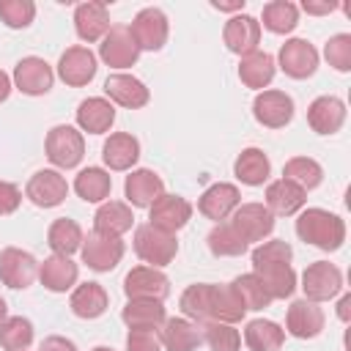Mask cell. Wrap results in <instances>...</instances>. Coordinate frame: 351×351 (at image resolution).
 Wrapping results in <instances>:
<instances>
[{"label":"cell","mask_w":351,"mask_h":351,"mask_svg":"<svg viewBox=\"0 0 351 351\" xmlns=\"http://www.w3.org/2000/svg\"><path fill=\"white\" fill-rule=\"evenodd\" d=\"M299 25V5L291 0H271L263 5V27L269 33L285 36Z\"/></svg>","instance_id":"cell-41"},{"label":"cell","mask_w":351,"mask_h":351,"mask_svg":"<svg viewBox=\"0 0 351 351\" xmlns=\"http://www.w3.org/2000/svg\"><path fill=\"white\" fill-rule=\"evenodd\" d=\"M296 236L324 252H335L346 241V222L326 208H302L296 217Z\"/></svg>","instance_id":"cell-1"},{"label":"cell","mask_w":351,"mask_h":351,"mask_svg":"<svg viewBox=\"0 0 351 351\" xmlns=\"http://www.w3.org/2000/svg\"><path fill=\"white\" fill-rule=\"evenodd\" d=\"M252 274L263 282L271 299H288L296 291V271L291 263H263V266H255Z\"/></svg>","instance_id":"cell-32"},{"label":"cell","mask_w":351,"mask_h":351,"mask_svg":"<svg viewBox=\"0 0 351 351\" xmlns=\"http://www.w3.org/2000/svg\"><path fill=\"white\" fill-rule=\"evenodd\" d=\"M123 293L126 299H156L165 302L170 293V280L154 266H134L123 277Z\"/></svg>","instance_id":"cell-13"},{"label":"cell","mask_w":351,"mask_h":351,"mask_svg":"<svg viewBox=\"0 0 351 351\" xmlns=\"http://www.w3.org/2000/svg\"><path fill=\"white\" fill-rule=\"evenodd\" d=\"M241 203V195H239V186L236 184H228V181H217L211 184L200 200H197V211L206 217V219H214V222H225Z\"/></svg>","instance_id":"cell-18"},{"label":"cell","mask_w":351,"mask_h":351,"mask_svg":"<svg viewBox=\"0 0 351 351\" xmlns=\"http://www.w3.org/2000/svg\"><path fill=\"white\" fill-rule=\"evenodd\" d=\"M203 343H208L211 351H239L241 335L239 329H233V324L211 321V324H203Z\"/></svg>","instance_id":"cell-45"},{"label":"cell","mask_w":351,"mask_h":351,"mask_svg":"<svg viewBox=\"0 0 351 351\" xmlns=\"http://www.w3.org/2000/svg\"><path fill=\"white\" fill-rule=\"evenodd\" d=\"M52 82H55V71L38 55H27V58H22L14 66V88L19 93H25V96H44V93H49Z\"/></svg>","instance_id":"cell-9"},{"label":"cell","mask_w":351,"mask_h":351,"mask_svg":"<svg viewBox=\"0 0 351 351\" xmlns=\"http://www.w3.org/2000/svg\"><path fill=\"white\" fill-rule=\"evenodd\" d=\"M302 291L310 302H329L343 291V274L329 261H315L302 271Z\"/></svg>","instance_id":"cell-5"},{"label":"cell","mask_w":351,"mask_h":351,"mask_svg":"<svg viewBox=\"0 0 351 351\" xmlns=\"http://www.w3.org/2000/svg\"><path fill=\"white\" fill-rule=\"evenodd\" d=\"M99 58L110 66V69H129L137 63L140 58V47L129 30V25H112L101 44H99Z\"/></svg>","instance_id":"cell-7"},{"label":"cell","mask_w":351,"mask_h":351,"mask_svg":"<svg viewBox=\"0 0 351 351\" xmlns=\"http://www.w3.org/2000/svg\"><path fill=\"white\" fill-rule=\"evenodd\" d=\"M244 343L250 351H280L285 343V329L269 318H252L244 326Z\"/></svg>","instance_id":"cell-36"},{"label":"cell","mask_w":351,"mask_h":351,"mask_svg":"<svg viewBox=\"0 0 351 351\" xmlns=\"http://www.w3.org/2000/svg\"><path fill=\"white\" fill-rule=\"evenodd\" d=\"M44 151H47V159L60 167V170H71L82 162L85 156V140H82V132L69 126V123H58L47 132V140H44Z\"/></svg>","instance_id":"cell-3"},{"label":"cell","mask_w":351,"mask_h":351,"mask_svg":"<svg viewBox=\"0 0 351 351\" xmlns=\"http://www.w3.org/2000/svg\"><path fill=\"white\" fill-rule=\"evenodd\" d=\"M104 93H107V99L112 104H121L126 110H140L151 99V93H148V88H145L143 80H137L132 74H121V71L118 74H110L104 80Z\"/></svg>","instance_id":"cell-21"},{"label":"cell","mask_w":351,"mask_h":351,"mask_svg":"<svg viewBox=\"0 0 351 351\" xmlns=\"http://www.w3.org/2000/svg\"><path fill=\"white\" fill-rule=\"evenodd\" d=\"M324 58L329 60V66L335 71H351V33H337L326 41L324 47Z\"/></svg>","instance_id":"cell-47"},{"label":"cell","mask_w":351,"mask_h":351,"mask_svg":"<svg viewBox=\"0 0 351 351\" xmlns=\"http://www.w3.org/2000/svg\"><path fill=\"white\" fill-rule=\"evenodd\" d=\"M126 351H162L159 329H129Z\"/></svg>","instance_id":"cell-49"},{"label":"cell","mask_w":351,"mask_h":351,"mask_svg":"<svg viewBox=\"0 0 351 351\" xmlns=\"http://www.w3.org/2000/svg\"><path fill=\"white\" fill-rule=\"evenodd\" d=\"M324 310L318 307V302L310 299H296L291 302L288 313H285V332L296 340H313L324 332Z\"/></svg>","instance_id":"cell-14"},{"label":"cell","mask_w":351,"mask_h":351,"mask_svg":"<svg viewBox=\"0 0 351 351\" xmlns=\"http://www.w3.org/2000/svg\"><path fill=\"white\" fill-rule=\"evenodd\" d=\"M74 30L82 41L93 44V41H101L104 33L110 30V11L104 3L99 0H88V3H80L74 8Z\"/></svg>","instance_id":"cell-23"},{"label":"cell","mask_w":351,"mask_h":351,"mask_svg":"<svg viewBox=\"0 0 351 351\" xmlns=\"http://www.w3.org/2000/svg\"><path fill=\"white\" fill-rule=\"evenodd\" d=\"M19 206H22V192H19V186L11 184V181H0V217L14 214Z\"/></svg>","instance_id":"cell-50"},{"label":"cell","mask_w":351,"mask_h":351,"mask_svg":"<svg viewBox=\"0 0 351 351\" xmlns=\"http://www.w3.org/2000/svg\"><path fill=\"white\" fill-rule=\"evenodd\" d=\"M96 55L88 47H69L58 60V77L71 88L88 85L96 77Z\"/></svg>","instance_id":"cell-17"},{"label":"cell","mask_w":351,"mask_h":351,"mask_svg":"<svg viewBox=\"0 0 351 351\" xmlns=\"http://www.w3.org/2000/svg\"><path fill=\"white\" fill-rule=\"evenodd\" d=\"M159 340L167 351H195L203 343V324H195L189 318H165Z\"/></svg>","instance_id":"cell-26"},{"label":"cell","mask_w":351,"mask_h":351,"mask_svg":"<svg viewBox=\"0 0 351 351\" xmlns=\"http://www.w3.org/2000/svg\"><path fill=\"white\" fill-rule=\"evenodd\" d=\"M211 5L217 11H241L244 8V0H233V3H219V0H211Z\"/></svg>","instance_id":"cell-55"},{"label":"cell","mask_w":351,"mask_h":351,"mask_svg":"<svg viewBox=\"0 0 351 351\" xmlns=\"http://www.w3.org/2000/svg\"><path fill=\"white\" fill-rule=\"evenodd\" d=\"M302 8H304L307 14H313V16H324V14H332V11L337 8V3H332V0H324V3L304 0V3H302Z\"/></svg>","instance_id":"cell-52"},{"label":"cell","mask_w":351,"mask_h":351,"mask_svg":"<svg viewBox=\"0 0 351 351\" xmlns=\"http://www.w3.org/2000/svg\"><path fill=\"white\" fill-rule=\"evenodd\" d=\"M47 244L52 247L55 255H71L82 247V228L69 219V217H60L49 225L47 230Z\"/></svg>","instance_id":"cell-39"},{"label":"cell","mask_w":351,"mask_h":351,"mask_svg":"<svg viewBox=\"0 0 351 351\" xmlns=\"http://www.w3.org/2000/svg\"><path fill=\"white\" fill-rule=\"evenodd\" d=\"M252 115L266 129H282L293 121V99L285 90H261L252 101Z\"/></svg>","instance_id":"cell-12"},{"label":"cell","mask_w":351,"mask_h":351,"mask_svg":"<svg viewBox=\"0 0 351 351\" xmlns=\"http://www.w3.org/2000/svg\"><path fill=\"white\" fill-rule=\"evenodd\" d=\"M82 263L93 271H112L123 252H126V244L118 239V236H104V233H96L90 230L88 236H82Z\"/></svg>","instance_id":"cell-4"},{"label":"cell","mask_w":351,"mask_h":351,"mask_svg":"<svg viewBox=\"0 0 351 351\" xmlns=\"http://www.w3.org/2000/svg\"><path fill=\"white\" fill-rule=\"evenodd\" d=\"M271 162L261 148H244L233 162V176L247 186H263L269 181Z\"/></svg>","instance_id":"cell-33"},{"label":"cell","mask_w":351,"mask_h":351,"mask_svg":"<svg viewBox=\"0 0 351 351\" xmlns=\"http://www.w3.org/2000/svg\"><path fill=\"white\" fill-rule=\"evenodd\" d=\"M41 351H77V346H74L69 337H60V335H49V337H44V343H41Z\"/></svg>","instance_id":"cell-51"},{"label":"cell","mask_w":351,"mask_h":351,"mask_svg":"<svg viewBox=\"0 0 351 351\" xmlns=\"http://www.w3.org/2000/svg\"><path fill=\"white\" fill-rule=\"evenodd\" d=\"M277 60H280V69L291 80H307L318 69V49L307 38H288L280 47Z\"/></svg>","instance_id":"cell-11"},{"label":"cell","mask_w":351,"mask_h":351,"mask_svg":"<svg viewBox=\"0 0 351 351\" xmlns=\"http://www.w3.org/2000/svg\"><path fill=\"white\" fill-rule=\"evenodd\" d=\"M208 299H211V321H222V324H236V321H241L244 315H247V307H244V302L239 299V293L233 291V285L228 282H211V293H208ZM208 321V324H211Z\"/></svg>","instance_id":"cell-34"},{"label":"cell","mask_w":351,"mask_h":351,"mask_svg":"<svg viewBox=\"0 0 351 351\" xmlns=\"http://www.w3.org/2000/svg\"><path fill=\"white\" fill-rule=\"evenodd\" d=\"M74 192L85 203H104L112 192V176L104 167H85L74 178Z\"/></svg>","instance_id":"cell-37"},{"label":"cell","mask_w":351,"mask_h":351,"mask_svg":"<svg viewBox=\"0 0 351 351\" xmlns=\"http://www.w3.org/2000/svg\"><path fill=\"white\" fill-rule=\"evenodd\" d=\"M307 123L315 134H335L346 123V104L337 96H318L307 107Z\"/></svg>","instance_id":"cell-25"},{"label":"cell","mask_w":351,"mask_h":351,"mask_svg":"<svg viewBox=\"0 0 351 351\" xmlns=\"http://www.w3.org/2000/svg\"><path fill=\"white\" fill-rule=\"evenodd\" d=\"M291 258H293V250H291L288 241H282V239L261 241L252 250V269L263 266V263H291Z\"/></svg>","instance_id":"cell-48"},{"label":"cell","mask_w":351,"mask_h":351,"mask_svg":"<svg viewBox=\"0 0 351 351\" xmlns=\"http://www.w3.org/2000/svg\"><path fill=\"white\" fill-rule=\"evenodd\" d=\"M101 159L110 170H132L140 159V140L129 132H115L101 145Z\"/></svg>","instance_id":"cell-28"},{"label":"cell","mask_w":351,"mask_h":351,"mask_svg":"<svg viewBox=\"0 0 351 351\" xmlns=\"http://www.w3.org/2000/svg\"><path fill=\"white\" fill-rule=\"evenodd\" d=\"M222 41L233 55H250L261 44V22L250 14H236L222 27Z\"/></svg>","instance_id":"cell-16"},{"label":"cell","mask_w":351,"mask_h":351,"mask_svg":"<svg viewBox=\"0 0 351 351\" xmlns=\"http://www.w3.org/2000/svg\"><path fill=\"white\" fill-rule=\"evenodd\" d=\"M11 88H14V85H11V77H8V74L0 69V104H3V101L11 96Z\"/></svg>","instance_id":"cell-54"},{"label":"cell","mask_w":351,"mask_h":351,"mask_svg":"<svg viewBox=\"0 0 351 351\" xmlns=\"http://www.w3.org/2000/svg\"><path fill=\"white\" fill-rule=\"evenodd\" d=\"M274 71H277L274 58L269 52H261V49H255L239 60V80L258 93L274 80Z\"/></svg>","instance_id":"cell-31"},{"label":"cell","mask_w":351,"mask_h":351,"mask_svg":"<svg viewBox=\"0 0 351 351\" xmlns=\"http://www.w3.org/2000/svg\"><path fill=\"white\" fill-rule=\"evenodd\" d=\"M115 123V107L104 96H88L77 104V126L88 134H104Z\"/></svg>","instance_id":"cell-24"},{"label":"cell","mask_w":351,"mask_h":351,"mask_svg":"<svg viewBox=\"0 0 351 351\" xmlns=\"http://www.w3.org/2000/svg\"><path fill=\"white\" fill-rule=\"evenodd\" d=\"M123 195H126V203L132 208H148L154 200H159L165 195V181L148 170V167H137L126 176L123 181Z\"/></svg>","instance_id":"cell-20"},{"label":"cell","mask_w":351,"mask_h":351,"mask_svg":"<svg viewBox=\"0 0 351 351\" xmlns=\"http://www.w3.org/2000/svg\"><path fill=\"white\" fill-rule=\"evenodd\" d=\"M134 252L143 263L162 269L173 263V258L178 255V239L176 233H167L151 222H143L134 228Z\"/></svg>","instance_id":"cell-2"},{"label":"cell","mask_w":351,"mask_h":351,"mask_svg":"<svg viewBox=\"0 0 351 351\" xmlns=\"http://www.w3.org/2000/svg\"><path fill=\"white\" fill-rule=\"evenodd\" d=\"M77 277H80V266L69 255H49L44 258V263H38V280L52 293L71 291L77 285Z\"/></svg>","instance_id":"cell-22"},{"label":"cell","mask_w":351,"mask_h":351,"mask_svg":"<svg viewBox=\"0 0 351 351\" xmlns=\"http://www.w3.org/2000/svg\"><path fill=\"white\" fill-rule=\"evenodd\" d=\"M230 222L247 244L263 241L274 230V214L263 203H239V208L230 214Z\"/></svg>","instance_id":"cell-15"},{"label":"cell","mask_w":351,"mask_h":351,"mask_svg":"<svg viewBox=\"0 0 351 351\" xmlns=\"http://www.w3.org/2000/svg\"><path fill=\"white\" fill-rule=\"evenodd\" d=\"M38 277V261L19 247H5L0 250V282L14 288V291H25L33 285V280Z\"/></svg>","instance_id":"cell-8"},{"label":"cell","mask_w":351,"mask_h":351,"mask_svg":"<svg viewBox=\"0 0 351 351\" xmlns=\"http://www.w3.org/2000/svg\"><path fill=\"white\" fill-rule=\"evenodd\" d=\"M110 304V296L104 291V285L99 282H82L71 291V299H69V307L77 318H85V321H93L99 315H104Z\"/></svg>","instance_id":"cell-30"},{"label":"cell","mask_w":351,"mask_h":351,"mask_svg":"<svg viewBox=\"0 0 351 351\" xmlns=\"http://www.w3.org/2000/svg\"><path fill=\"white\" fill-rule=\"evenodd\" d=\"M337 318H340L343 324L351 321V293H346V296L337 302Z\"/></svg>","instance_id":"cell-53"},{"label":"cell","mask_w":351,"mask_h":351,"mask_svg":"<svg viewBox=\"0 0 351 351\" xmlns=\"http://www.w3.org/2000/svg\"><path fill=\"white\" fill-rule=\"evenodd\" d=\"M282 178H288V181L296 184L299 189L310 192V189H315V186L324 181V167H321L315 159H310V156H293V159L285 162Z\"/></svg>","instance_id":"cell-42"},{"label":"cell","mask_w":351,"mask_h":351,"mask_svg":"<svg viewBox=\"0 0 351 351\" xmlns=\"http://www.w3.org/2000/svg\"><path fill=\"white\" fill-rule=\"evenodd\" d=\"M189 219H192V203L181 195H162L148 206V222L167 233L181 230Z\"/></svg>","instance_id":"cell-19"},{"label":"cell","mask_w":351,"mask_h":351,"mask_svg":"<svg viewBox=\"0 0 351 351\" xmlns=\"http://www.w3.org/2000/svg\"><path fill=\"white\" fill-rule=\"evenodd\" d=\"M5 318H8V304H5V299L0 296V324H3Z\"/></svg>","instance_id":"cell-56"},{"label":"cell","mask_w":351,"mask_h":351,"mask_svg":"<svg viewBox=\"0 0 351 351\" xmlns=\"http://www.w3.org/2000/svg\"><path fill=\"white\" fill-rule=\"evenodd\" d=\"M208 293H211V282L189 285L178 299V307H181L184 318H189L195 324H208L211 321V299H208Z\"/></svg>","instance_id":"cell-40"},{"label":"cell","mask_w":351,"mask_h":351,"mask_svg":"<svg viewBox=\"0 0 351 351\" xmlns=\"http://www.w3.org/2000/svg\"><path fill=\"white\" fill-rule=\"evenodd\" d=\"M206 244H208L211 255H217V258H239V255H244L247 247H250V244L241 239V233L233 228L230 219L217 222V225L208 230Z\"/></svg>","instance_id":"cell-38"},{"label":"cell","mask_w":351,"mask_h":351,"mask_svg":"<svg viewBox=\"0 0 351 351\" xmlns=\"http://www.w3.org/2000/svg\"><path fill=\"white\" fill-rule=\"evenodd\" d=\"M33 343V324L22 315H11L0 324V348L3 351H27Z\"/></svg>","instance_id":"cell-43"},{"label":"cell","mask_w":351,"mask_h":351,"mask_svg":"<svg viewBox=\"0 0 351 351\" xmlns=\"http://www.w3.org/2000/svg\"><path fill=\"white\" fill-rule=\"evenodd\" d=\"M121 318L129 329H159L165 324V304L156 299H129L121 310Z\"/></svg>","instance_id":"cell-35"},{"label":"cell","mask_w":351,"mask_h":351,"mask_svg":"<svg viewBox=\"0 0 351 351\" xmlns=\"http://www.w3.org/2000/svg\"><path fill=\"white\" fill-rule=\"evenodd\" d=\"M129 30H132V36H134L140 52H143V49H148V52H159V49L167 44L170 22H167V16H165L162 8L148 5V8L137 11V16L132 19Z\"/></svg>","instance_id":"cell-6"},{"label":"cell","mask_w":351,"mask_h":351,"mask_svg":"<svg viewBox=\"0 0 351 351\" xmlns=\"http://www.w3.org/2000/svg\"><path fill=\"white\" fill-rule=\"evenodd\" d=\"M307 192L299 189L296 184H291L288 178H277L266 186V208L274 217H293L304 208Z\"/></svg>","instance_id":"cell-27"},{"label":"cell","mask_w":351,"mask_h":351,"mask_svg":"<svg viewBox=\"0 0 351 351\" xmlns=\"http://www.w3.org/2000/svg\"><path fill=\"white\" fill-rule=\"evenodd\" d=\"M233 291L239 293V299L244 302V307L247 310H263V307H269L271 304V296H269V291L263 288V282L250 271V274H239L233 282Z\"/></svg>","instance_id":"cell-44"},{"label":"cell","mask_w":351,"mask_h":351,"mask_svg":"<svg viewBox=\"0 0 351 351\" xmlns=\"http://www.w3.org/2000/svg\"><path fill=\"white\" fill-rule=\"evenodd\" d=\"M90 351H115V348H110V346H96V348H90Z\"/></svg>","instance_id":"cell-57"},{"label":"cell","mask_w":351,"mask_h":351,"mask_svg":"<svg viewBox=\"0 0 351 351\" xmlns=\"http://www.w3.org/2000/svg\"><path fill=\"white\" fill-rule=\"evenodd\" d=\"M132 225H134L132 206L121 203V200H104L93 214V230L104 233V236H118L121 239L126 230H132Z\"/></svg>","instance_id":"cell-29"},{"label":"cell","mask_w":351,"mask_h":351,"mask_svg":"<svg viewBox=\"0 0 351 351\" xmlns=\"http://www.w3.org/2000/svg\"><path fill=\"white\" fill-rule=\"evenodd\" d=\"M0 19L11 30H22L36 19V3L33 0H0Z\"/></svg>","instance_id":"cell-46"},{"label":"cell","mask_w":351,"mask_h":351,"mask_svg":"<svg viewBox=\"0 0 351 351\" xmlns=\"http://www.w3.org/2000/svg\"><path fill=\"white\" fill-rule=\"evenodd\" d=\"M66 195L69 184L66 176H60V170H36L25 186V197L38 208H55L66 200Z\"/></svg>","instance_id":"cell-10"}]
</instances>
